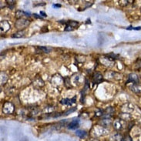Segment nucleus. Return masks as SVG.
<instances>
[{
	"label": "nucleus",
	"instance_id": "obj_13",
	"mask_svg": "<svg viewBox=\"0 0 141 141\" xmlns=\"http://www.w3.org/2000/svg\"><path fill=\"white\" fill-rule=\"evenodd\" d=\"M76 135L77 136L80 137V138H84V137L86 136V132H85L84 130H76Z\"/></svg>",
	"mask_w": 141,
	"mask_h": 141
},
{
	"label": "nucleus",
	"instance_id": "obj_18",
	"mask_svg": "<svg viewBox=\"0 0 141 141\" xmlns=\"http://www.w3.org/2000/svg\"><path fill=\"white\" fill-rule=\"evenodd\" d=\"M76 107H75V108H72V109H70V110H69L68 111L66 112L64 115H69L70 114H71V112H74V111H76Z\"/></svg>",
	"mask_w": 141,
	"mask_h": 141
},
{
	"label": "nucleus",
	"instance_id": "obj_9",
	"mask_svg": "<svg viewBox=\"0 0 141 141\" xmlns=\"http://www.w3.org/2000/svg\"><path fill=\"white\" fill-rule=\"evenodd\" d=\"M23 16H28V17H30V13L29 12H26L24 11H21V10H18L16 13V17L18 18H22Z\"/></svg>",
	"mask_w": 141,
	"mask_h": 141
},
{
	"label": "nucleus",
	"instance_id": "obj_11",
	"mask_svg": "<svg viewBox=\"0 0 141 141\" xmlns=\"http://www.w3.org/2000/svg\"><path fill=\"white\" fill-rule=\"evenodd\" d=\"M25 36V32L23 30H20L12 36V38H22Z\"/></svg>",
	"mask_w": 141,
	"mask_h": 141
},
{
	"label": "nucleus",
	"instance_id": "obj_21",
	"mask_svg": "<svg viewBox=\"0 0 141 141\" xmlns=\"http://www.w3.org/2000/svg\"><path fill=\"white\" fill-rule=\"evenodd\" d=\"M40 14H41V15H42V16H43V17H46V16H47L46 13H45L43 11H41V12H40Z\"/></svg>",
	"mask_w": 141,
	"mask_h": 141
},
{
	"label": "nucleus",
	"instance_id": "obj_15",
	"mask_svg": "<svg viewBox=\"0 0 141 141\" xmlns=\"http://www.w3.org/2000/svg\"><path fill=\"white\" fill-rule=\"evenodd\" d=\"M6 2L8 4V7L10 8L11 9H12L14 6L16 5V1H6Z\"/></svg>",
	"mask_w": 141,
	"mask_h": 141
},
{
	"label": "nucleus",
	"instance_id": "obj_19",
	"mask_svg": "<svg viewBox=\"0 0 141 141\" xmlns=\"http://www.w3.org/2000/svg\"><path fill=\"white\" fill-rule=\"evenodd\" d=\"M141 67V60H139L136 63V68H140Z\"/></svg>",
	"mask_w": 141,
	"mask_h": 141
},
{
	"label": "nucleus",
	"instance_id": "obj_12",
	"mask_svg": "<svg viewBox=\"0 0 141 141\" xmlns=\"http://www.w3.org/2000/svg\"><path fill=\"white\" fill-rule=\"evenodd\" d=\"M114 126L116 130H121L122 128H123V124H122V121L120 120H116L114 124Z\"/></svg>",
	"mask_w": 141,
	"mask_h": 141
},
{
	"label": "nucleus",
	"instance_id": "obj_10",
	"mask_svg": "<svg viewBox=\"0 0 141 141\" xmlns=\"http://www.w3.org/2000/svg\"><path fill=\"white\" fill-rule=\"evenodd\" d=\"M131 90L134 91L136 93H140L141 92V85H140L139 83H135L133 86H131L130 87Z\"/></svg>",
	"mask_w": 141,
	"mask_h": 141
},
{
	"label": "nucleus",
	"instance_id": "obj_6",
	"mask_svg": "<svg viewBox=\"0 0 141 141\" xmlns=\"http://www.w3.org/2000/svg\"><path fill=\"white\" fill-rule=\"evenodd\" d=\"M79 124H80L79 120L75 119V120H72L70 123L68 124V129H70V130H76V128L79 127Z\"/></svg>",
	"mask_w": 141,
	"mask_h": 141
},
{
	"label": "nucleus",
	"instance_id": "obj_20",
	"mask_svg": "<svg viewBox=\"0 0 141 141\" xmlns=\"http://www.w3.org/2000/svg\"><path fill=\"white\" fill-rule=\"evenodd\" d=\"M33 16H34L35 18H42V17H41L40 16H39L38 14H36V13H34V14H33Z\"/></svg>",
	"mask_w": 141,
	"mask_h": 141
},
{
	"label": "nucleus",
	"instance_id": "obj_16",
	"mask_svg": "<svg viewBox=\"0 0 141 141\" xmlns=\"http://www.w3.org/2000/svg\"><path fill=\"white\" fill-rule=\"evenodd\" d=\"M66 23L70 25V26H71L72 27H73V28L78 26V25H79V23H78L77 22H75V21H69L68 22H66Z\"/></svg>",
	"mask_w": 141,
	"mask_h": 141
},
{
	"label": "nucleus",
	"instance_id": "obj_17",
	"mask_svg": "<svg viewBox=\"0 0 141 141\" xmlns=\"http://www.w3.org/2000/svg\"><path fill=\"white\" fill-rule=\"evenodd\" d=\"M74 30V28H73V27H72L70 25L66 24V26L65 31H72V30Z\"/></svg>",
	"mask_w": 141,
	"mask_h": 141
},
{
	"label": "nucleus",
	"instance_id": "obj_14",
	"mask_svg": "<svg viewBox=\"0 0 141 141\" xmlns=\"http://www.w3.org/2000/svg\"><path fill=\"white\" fill-rule=\"evenodd\" d=\"M38 49L41 50L43 52H46V53H49L52 50V48H50V47H47V46H40V47H38Z\"/></svg>",
	"mask_w": 141,
	"mask_h": 141
},
{
	"label": "nucleus",
	"instance_id": "obj_1",
	"mask_svg": "<svg viewBox=\"0 0 141 141\" xmlns=\"http://www.w3.org/2000/svg\"><path fill=\"white\" fill-rule=\"evenodd\" d=\"M30 24V21L29 20H27V18H18V20L15 23V26L16 29H18L20 30H22L25 28H26Z\"/></svg>",
	"mask_w": 141,
	"mask_h": 141
},
{
	"label": "nucleus",
	"instance_id": "obj_8",
	"mask_svg": "<svg viewBox=\"0 0 141 141\" xmlns=\"http://www.w3.org/2000/svg\"><path fill=\"white\" fill-rule=\"evenodd\" d=\"M103 80V76L102 75L100 72H96L94 74L93 76V81L94 82H96V83H100L101 81H102Z\"/></svg>",
	"mask_w": 141,
	"mask_h": 141
},
{
	"label": "nucleus",
	"instance_id": "obj_2",
	"mask_svg": "<svg viewBox=\"0 0 141 141\" xmlns=\"http://www.w3.org/2000/svg\"><path fill=\"white\" fill-rule=\"evenodd\" d=\"M14 110H15V107L12 105V103L9 102H6L4 103L2 111L6 114H12L14 112Z\"/></svg>",
	"mask_w": 141,
	"mask_h": 141
},
{
	"label": "nucleus",
	"instance_id": "obj_3",
	"mask_svg": "<svg viewBox=\"0 0 141 141\" xmlns=\"http://www.w3.org/2000/svg\"><path fill=\"white\" fill-rule=\"evenodd\" d=\"M9 30H10V24L8 23V22L6 20L2 21L1 22V32L2 33L6 32Z\"/></svg>",
	"mask_w": 141,
	"mask_h": 141
},
{
	"label": "nucleus",
	"instance_id": "obj_4",
	"mask_svg": "<svg viewBox=\"0 0 141 141\" xmlns=\"http://www.w3.org/2000/svg\"><path fill=\"white\" fill-rule=\"evenodd\" d=\"M134 110V105L131 104V103H126L122 108V110L124 112V114H130V112H133Z\"/></svg>",
	"mask_w": 141,
	"mask_h": 141
},
{
	"label": "nucleus",
	"instance_id": "obj_7",
	"mask_svg": "<svg viewBox=\"0 0 141 141\" xmlns=\"http://www.w3.org/2000/svg\"><path fill=\"white\" fill-rule=\"evenodd\" d=\"M76 102V97H73L72 99H62L60 101V103L62 105H68V106H71L73 103H75Z\"/></svg>",
	"mask_w": 141,
	"mask_h": 141
},
{
	"label": "nucleus",
	"instance_id": "obj_22",
	"mask_svg": "<svg viewBox=\"0 0 141 141\" xmlns=\"http://www.w3.org/2000/svg\"><path fill=\"white\" fill-rule=\"evenodd\" d=\"M53 7H61V5L60 4H56V5H53Z\"/></svg>",
	"mask_w": 141,
	"mask_h": 141
},
{
	"label": "nucleus",
	"instance_id": "obj_5",
	"mask_svg": "<svg viewBox=\"0 0 141 141\" xmlns=\"http://www.w3.org/2000/svg\"><path fill=\"white\" fill-rule=\"evenodd\" d=\"M128 82H134V84L135 83H138L139 82V77L135 73H130L129 75V79L126 83Z\"/></svg>",
	"mask_w": 141,
	"mask_h": 141
}]
</instances>
